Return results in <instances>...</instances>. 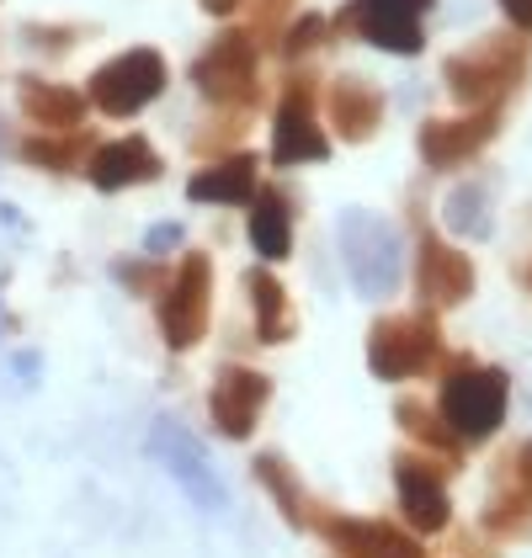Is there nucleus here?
<instances>
[{"label":"nucleus","mask_w":532,"mask_h":558,"mask_svg":"<svg viewBox=\"0 0 532 558\" xmlns=\"http://www.w3.org/2000/svg\"><path fill=\"white\" fill-rule=\"evenodd\" d=\"M528 64H532L528 33H485L480 44L447 53L443 81H447V90L458 96L463 112H489V107H500L511 90L522 86Z\"/></svg>","instance_id":"obj_1"},{"label":"nucleus","mask_w":532,"mask_h":558,"mask_svg":"<svg viewBox=\"0 0 532 558\" xmlns=\"http://www.w3.org/2000/svg\"><path fill=\"white\" fill-rule=\"evenodd\" d=\"M336 245L347 260V277L362 299H389L404 282V245L399 229L373 208H347L336 218Z\"/></svg>","instance_id":"obj_2"},{"label":"nucleus","mask_w":532,"mask_h":558,"mask_svg":"<svg viewBox=\"0 0 532 558\" xmlns=\"http://www.w3.org/2000/svg\"><path fill=\"white\" fill-rule=\"evenodd\" d=\"M506 373L500 367H485L474 356H452L447 362V384H443V421L452 426L458 441H489L500 421H506Z\"/></svg>","instance_id":"obj_3"},{"label":"nucleus","mask_w":532,"mask_h":558,"mask_svg":"<svg viewBox=\"0 0 532 558\" xmlns=\"http://www.w3.org/2000/svg\"><path fill=\"white\" fill-rule=\"evenodd\" d=\"M443 362V325L437 314H389L367 330V373L378 384H404L421 378Z\"/></svg>","instance_id":"obj_4"},{"label":"nucleus","mask_w":532,"mask_h":558,"mask_svg":"<svg viewBox=\"0 0 532 558\" xmlns=\"http://www.w3.org/2000/svg\"><path fill=\"white\" fill-rule=\"evenodd\" d=\"M192 86L203 90L214 107H229V112H251L262 101V48L251 44V33L229 27L214 44L197 53L192 64Z\"/></svg>","instance_id":"obj_5"},{"label":"nucleus","mask_w":532,"mask_h":558,"mask_svg":"<svg viewBox=\"0 0 532 558\" xmlns=\"http://www.w3.org/2000/svg\"><path fill=\"white\" fill-rule=\"evenodd\" d=\"M166 81H171V75H166L160 48H129V53L107 59V64L90 75L86 101L101 118H133V112H144V107L166 90Z\"/></svg>","instance_id":"obj_6"},{"label":"nucleus","mask_w":532,"mask_h":558,"mask_svg":"<svg viewBox=\"0 0 532 558\" xmlns=\"http://www.w3.org/2000/svg\"><path fill=\"white\" fill-rule=\"evenodd\" d=\"M208 308H214V260L203 251H186L171 282L160 288V336L171 351H192L208 336Z\"/></svg>","instance_id":"obj_7"},{"label":"nucleus","mask_w":532,"mask_h":558,"mask_svg":"<svg viewBox=\"0 0 532 558\" xmlns=\"http://www.w3.org/2000/svg\"><path fill=\"white\" fill-rule=\"evenodd\" d=\"M314 101H319V86H314L310 70L288 75L277 112H271V166H314L330 155V138L319 129Z\"/></svg>","instance_id":"obj_8"},{"label":"nucleus","mask_w":532,"mask_h":558,"mask_svg":"<svg viewBox=\"0 0 532 558\" xmlns=\"http://www.w3.org/2000/svg\"><path fill=\"white\" fill-rule=\"evenodd\" d=\"M432 5H437V0H347L341 16H336V33H356L362 44L410 59V53L426 48L421 16H426Z\"/></svg>","instance_id":"obj_9"},{"label":"nucleus","mask_w":532,"mask_h":558,"mask_svg":"<svg viewBox=\"0 0 532 558\" xmlns=\"http://www.w3.org/2000/svg\"><path fill=\"white\" fill-rule=\"evenodd\" d=\"M149 447H155V458H160V469L177 478L181 489L203 506V511H223L229 506V495H223V478L214 473V458L203 452V441L192 436V430L181 426V421H155L149 430Z\"/></svg>","instance_id":"obj_10"},{"label":"nucleus","mask_w":532,"mask_h":558,"mask_svg":"<svg viewBox=\"0 0 532 558\" xmlns=\"http://www.w3.org/2000/svg\"><path fill=\"white\" fill-rule=\"evenodd\" d=\"M474 282H480V271H474V260L463 256L458 245H447L443 234H432V229L415 240V293H421L426 314L469 303Z\"/></svg>","instance_id":"obj_11"},{"label":"nucleus","mask_w":532,"mask_h":558,"mask_svg":"<svg viewBox=\"0 0 532 558\" xmlns=\"http://www.w3.org/2000/svg\"><path fill=\"white\" fill-rule=\"evenodd\" d=\"M500 133V107L489 112H463V118H426L421 133H415V149L432 171H458L469 166L489 138Z\"/></svg>","instance_id":"obj_12"},{"label":"nucleus","mask_w":532,"mask_h":558,"mask_svg":"<svg viewBox=\"0 0 532 558\" xmlns=\"http://www.w3.org/2000/svg\"><path fill=\"white\" fill-rule=\"evenodd\" d=\"M271 399V378L256 373V367H219V378L208 388V415L219 436L229 441H251L256 426H262V410Z\"/></svg>","instance_id":"obj_13"},{"label":"nucleus","mask_w":532,"mask_h":558,"mask_svg":"<svg viewBox=\"0 0 532 558\" xmlns=\"http://www.w3.org/2000/svg\"><path fill=\"white\" fill-rule=\"evenodd\" d=\"M395 489H399V511L421 537H437L452 521V500H447V478L437 463L426 458H395Z\"/></svg>","instance_id":"obj_14"},{"label":"nucleus","mask_w":532,"mask_h":558,"mask_svg":"<svg viewBox=\"0 0 532 558\" xmlns=\"http://www.w3.org/2000/svg\"><path fill=\"white\" fill-rule=\"evenodd\" d=\"M319 537H325L336 554H356V558H426V543H415L410 532H399V526L378 521V515H336V511H325Z\"/></svg>","instance_id":"obj_15"},{"label":"nucleus","mask_w":532,"mask_h":558,"mask_svg":"<svg viewBox=\"0 0 532 558\" xmlns=\"http://www.w3.org/2000/svg\"><path fill=\"white\" fill-rule=\"evenodd\" d=\"M325 118H330L341 144H367L384 129V90L362 75H336L325 86Z\"/></svg>","instance_id":"obj_16"},{"label":"nucleus","mask_w":532,"mask_h":558,"mask_svg":"<svg viewBox=\"0 0 532 558\" xmlns=\"http://www.w3.org/2000/svg\"><path fill=\"white\" fill-rule=\"evenodd\" d=\"M166 171L160 166V155H155V144L149 138H112V144H96L86 160V175L96 192H129V186H144V181H155V175Z\"/></svg>","instance_id":"obj_17"},{"label":"nucleus","mask_w":532,"mask_h":558,"mask_svg":"<svg viewBox=\"0 0 532 558\" xmlns=\"http://www.w3.org/2000/svg\"><path fill=\"white\" fill-rule=\"evenodd\" d=\"M16 107H22V118L33 129H44V133H81V123H86V112H90L86 90L53 86V81H38V75H22L16 81Z\"/></svg>","instance_id":"obj_18"},{"label":"nucleus","mask_w":532,"mask_h":558,"mask_svg":"<svg viewBox=\"0 0 532 558\" xmlns=\"http://www.w3.org/2000/svg\"><path fill=\"white\" fill-rule=\"evenodd\" d=\"M256 484H262L266 495L277 500V511H282V521H288V526H299V532H319L325 506H319L310 489H304V478L288 469L277 452H262V458H256Z\"/></svg>","instance_id":"obj_19"},{"label":"nucleus","mask_w":532,"mask_h":558,"mask_svg":"<svg viewBox=\"0 0 532 558\" xmlns=\"http://www.w3.org/2000/svg\"><path fill=\"white\" fill-rule=\"evenodd\" d=\"M186 197L203 208H229V203H251L256 197V155H219L186 181Z\"/></svg>","instance_id":"obj_20"},{"label":"nucleus","mask_w":532,"mask_h":558,"mask_svg":"<svg viewBox=\"0 0 532 558\" xmlns=\"http://www.w3.org/2000/svg\"><path fill=\"white\" fill-rule=\"evenodd\" d=\"M251 245L262 260H282L293 251V203L282 186H256L251 203Z\"/></svg>","instance_id":"obj_21"},{"label":"nucleus","mask_w":532,"mask_h":558,"mask_svg":"<svg viewBox=\"0 0 532 558\" xmlns=\"http://www.w3.org/2000/svg\"><path fill=\"white\" fill-rule=\"evenodd\" d=\"M245 293H251V308H256V336H262L266 345H282L288 336H293L282 282H277L266 266H251V271H245Z\"/></svg>","instance_id":"obj_22"},{"label":"nucleus","mask_w":532,"mask_h":558,"mask_svg":"<svg viewBox=\"0 0 532 558\" xmlns=\"http://www.w3.org/2000/svg\"><path fill=\"white\" fill-rule=\"evenodd\" d=\"M443 218L447 229L458 234V240H489L495 234V203H489V186L485 181H463V186H452L443 203Z\"/></svg>","instance_id":"obj_23"},{"label":"nucleus","mask_w":532,"mask_h":558,"mask_svg":"<svg viewBox=\"0 0 532 558\" xmlns=\"http://www.w3.org/2000/svg\"><path fill=\"white\" fill-rule=\"evenodd\" d=\"M22 160L38 166V171L70 175V171H81V160H90V144L81 133H38V138L22 144Z\"/></svg>","instance_id":"obj_24"},{"label":"nucleus","mask_w":532,"mask_h":558,"mask_svg":"<svg viewBox=\"0 0 532 558\" xmlns=\"http://www.w3.org/2000/svg\"><path fill=\"white\" fill-rule=\"evenodd\" d=\"M395 421L399 430L410 436V441H421V447H432V452H458V436H452V426L443 421V410H432L426 399H399L395 404Z\"/></svg>","instance_id":"obj_25"},{"label":"nucleus","mask_w":532,"mask_h":558,"mask_svg":"<svg viewBox=\"0 0 532 558\" xmlns=\"http://www.w3.org/2000/svg\"><path fill=\"white\" fill-rule=\"evenodd\" d=\"M532 526V495L528 489H500L495 500L485 506V532H495V537H522Z\"/></svg>","instance_id":"obj_26"},{"label":"nucleus","mask_w":532,"mask_h":558,"mask_svg":"<svg viewBox=\"0 0 532 558\" xmlns=\"http://www.w3.org/2000/svg\"><path fill=\"white\" fill-rule=\"evenodd\" d=\"M293 5H299V0H256V16H251V27H245V33H251V44H256V48H277V44H282Z\"/></svg>","instance_id":"obj_27"},{"label":"nucleus","mask_w":532,"mask_h":558,"mask_svg":"<svg viewBox=\"0 0 532 558\" xmlns=\"http://www.w3.org/2000/svg\"><path fill=\"white\" fill-rule=\"evenodd\" d=\"M325 27H330V22H325V16H299V22H288V33H282V44H277V53H282V59H304V53H310V48H319L325 44Z\"/></svg>","instance_id":"obj_28"},{"label":"nucleus","mask_w":532,"mask_h":558,"mask_svg":"<svg viewBox=\"0 0 532 558\" xmlns=\"http://www.w3.org/2000/svg\"><path fill=\"white\" fill-rule=\"evenodd\" d=\"M112 277H118L129 293H155V288L171 282V271L155 266V260H112Z\"/></svg>","instance_id":"obj_29"},{"label":"nucleus","mask_w":532,"mask_h":558,"mask_svg":"<svg viewBox=\"0 0 532 558\" xmlns=\"http://www.w3.org/2000/svg\"><path fill=\"white\" fill-rule=\"evenodd\" d=\"M75 38L81 27H27V48H44V53H64Z\"/></svg>","instance_id":"obj_30"},{"label":"nucleus","mask_w":532,"mask_h":558,"mask_svg":"<svg viewBox=\"0 0 532 558\" xmlns=\"http://www.w3.org/2000/svg\"><path fill=\"white\" fill-rule=\"evenodd\" d=\"M181 245V223H155L149 234H144V251L149 256H166V251H177Z\"/></svg>","instance_id":"obj_31"},{"label":"nucleus","mask_w":532,"mask_h":558,"mask_svg":"<svg viewBox=\"0 0 532 558\" xmlns=\"http://www.w3.org/2000/svg\"><path fill=\"white\" fill-rule=\"evenodd\" d=\"M495 5L511 16V27H517V33H528L532 38V0H495Z\"/></svg>","instance_id":"obj_32"},{"label":"nucleus","mask_w":532,"mask_h":558,"mask_svg":"<svg viewBox=\"0 0 532 558\" xmlns=\"http://www.w3.org/2000/svg\"><path fill=\"white\" fill-rule=\"evenodd\" d=\"M506 473H511V484H517V489H528V495H532V441L517 452V458H511V469H506Z\"/></svg>","instance_id":"obj_33"},{"label":"nucleus","mask_w":532,"mask_h":558,"mask_svg":"<svg viewBox=\"0 0 532 558\" xmlns=\"http://www.w3.org/2000/svg\"><path fill=\"white\" fill-rule=\"evenodd\" d=\"M208 16H229V11H240V0H197Z\"/></svg>","instance_id":"obj_34"},{"label":"nucleus","mask_w":532,"mask_h":558,"mask_svg":"<svg viewBox=\"0 0 532 558\" xmlns=\"http://www.w3.org/2000/svg\"><path fill=\"white\" fill-rule=\"evenodd\" d=\"M522 288L532 293V260H522Z\"/></svg>","instance_id":"obj_35"},{"label":"nucleus","mask_w":532,"mask_h":558,"mask_svg":"<svg viewBox=\"0 0 532 558\" xmlns=\"http://www.w3.org/2000/svg\"><path fill=\"white\" fill-rule=\"evenodd\" d=\"M336 558H356V554H336Z\"/></svg>","instance_id":"obj_36"},{"label":"nucleus","mask_w":532,"mask_h":558,"mask_svg":"<svg viewBox=\"0 0 532 558\" xmlns=\"http://www.w3.org/2000/svg\"><path fill=\"white\" fill-rule=\"evenodd\" d=\"M0 149H5V133H0Z\"/></svg>","instance_id":"obj_37"},{"label":"nucleus","mask_w":532,"mask_h":558,"mask_svg":"<svg viewBox=\"0 0 532 558\" xmlns=\"http://www.w3.org/2000/svg\"><path fill=\"white\" fill-rule=\"evenodd\" d=\"M0 325H5V308H0Z\"/></svg>","instance_id":"obj_38"}]
</instances>
